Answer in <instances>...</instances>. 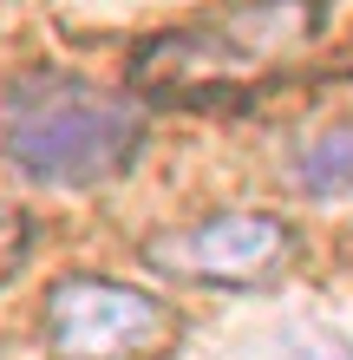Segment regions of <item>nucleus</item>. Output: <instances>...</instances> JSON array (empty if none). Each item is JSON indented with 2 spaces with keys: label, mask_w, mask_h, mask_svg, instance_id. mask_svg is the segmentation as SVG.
Wrapping results in <instances>:
<instances>
[{
  "label": "nucleus",
  "mask_w": 353,
  "mask_h": 360,
  "mask_svg": "<svg viewBox=\"0 0 353 360\" xmlns=\"http://www.w3.org/2000/svg\"><path fill=\"white\" fill-rule=\"evenodd\" d=\"M20 243H27V229H20V223L7 217V210H0V269H7V262L20 256Z\"/></svg>",
  "instance_id": "7"
},
{
  "label": "nucleus",
  "mask_w": 353,
  "mask_h": 360,
  "mask_svg": "<svg viewBox=\"0 0 353 360\" xmlns=\"http://www.w3.org/2000/svg\"><path fill=\"white\" fill-rule=\"evenodd\" d=\"M321 20H327L321 0H236V7L197 20L183 33L151 39L131 66V86L164 105L171 98L177 105L236 98L275 66H288L301 46H314Z\"/></svg>",
  "instance_id": "1"
},
{
  "label": "nucleus",
  "mask_w": 353,
  "mask_h": 360,
  "mask_svg": "<svg viewBox=\"0 0 353 360\" xmlns=\"http://www.w3.org/2000/svg\"><path fill=\"white\" fill-rule=\"evenodd\" d=\"M242 360H353V341L321 321H281V328L255 334L242 347Z\"/></svg>",
  "instance_id": "6"
},
{
  "label": "nucleus",
  "mask_w": 353,
  "mask_h": 360,
  "mask_svg": "<svg viewBox=\"0 0 353 360\" xmlns=\"http://www.w3.org/2000/svg\"><path fill=\"white\" fill-rule=\"evenodd\" d=\"M295 184L307 197H353V124H327L295 151Z\"/></svg>",
  "instance_id": "5"
},
{
  "label": "nucleus",
  "mask_w": 353,
  "mask_h": 360,
  "mask_svg": "<svg viewBox=\"0 0 353 360\" xmlns=\"http://www.w3.org/2000/svg\"><path fill=\"white\" fill-rule=\"evenodd\" d=\"M144 256L157 269L183 275V282L248 288V282H268L295 256V229L281 217H262V210H236V217H210V223H190V229H171V236L144 243Z\"/></svg>",
  "instance_id": "4"
},
{
  "label": "nucleus",
  "mask_w": 353,
  "mask_h": 360,
  "mask_svg": "<svg viewBox=\"0 0 353 360\" xmlns=\"http://www.w3.org/2000/svg\"><path fill=\"white\" fill-rule=\"evenodd\" d=\"M46 347L53 360H164L177 347V314L151 288L66 275L46 288Z\"/></svg>",
  "instance_id": "3"
},
{
  "label": "nucleus",
  "mask_w": 353,
  "mask_h": 360,
  "mask_svg": "<svg viewBox=\"0 0 353 360\" xmlns=\"http://www.w3.org/2000/svg\"><path fill=\"white\" fill-rule=\"evenodd\" d=\"M0 144L33 184L86 190L118 177L144 144V112L124 92H105L92 79L33 72L20 79L7 112H0Z\"/></svg>",
  "instance_id": "2"
}]
</instances>
